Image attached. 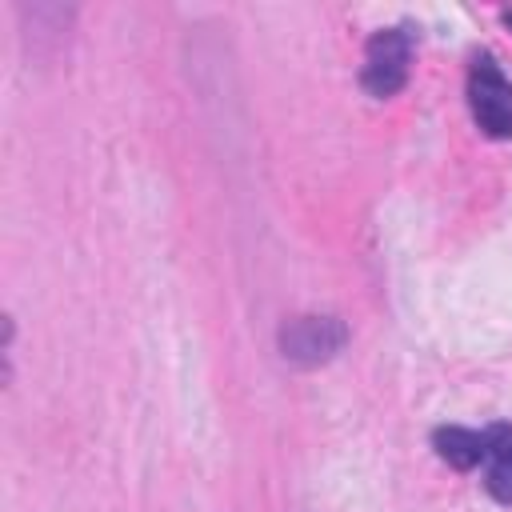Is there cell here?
Returning a JSON list of instances; mask_svg holds the SVG:
<instances>
[{"instance_id":"obj_6","label":"cell","mask_w":512,"mask_h":512,"mask_svg":"<svg viewBox=\"0 0 512 512\" xmlns=\"http://www.w3.org/2000/svg\"><path fill=\"white\" fill-rule=\"evenodd\" d=\"M504 24H508V28H512V8H508V12H504Z\"/></svg>"},{"instance_id":"obj_3","label":"cell","mask_w":512,"mask_h":512,"mask_svg":"<svg viewBox=\"0 0 512 512\" xmlns=\"http://www.w3.org/2000/svg\"><path fill=\"white\" fill-rule=\"evenodd\" d=\"M344 340H348V332L336 316H296L280 328V352H284V360H292L300 368L328 364L344 348Z\"/></svg>"},{"instance_id":"obj_1","label":"cell","mask_w":512,"mask_h":512,"mask_svg":"<svg viewBox=\"0 0 512 512\" xmlns=\"http://www.w3.org/2000/svg\"><path fill=\"white\" fill-rule=\"evenodd\" d=\"M468 108L484 136L492 140L512 136V80L492 56H476L468 68Z\"/></svg>"},{"instance_id":"obj_5","label":"cell","mask_w":512,"mask_h":512,"mask_svg":"<svg viewBox=\"0 0 512 512\" xmlns=\"http://www.w3.org/2000/svg\"><path fill=\"white\" fill-rule=\"evenodd\" d=\"M432 448L444 464L468 472L484 460V432H472V428H460V424H444L432 432Z\"/></svg>"},{"instance_id":"obj_2","label":"cell","mask_w":512,"mask_h":512,"mask_svg":"<svg viewBox=\"0 0 512 512\" xmlns=\"http://www.w3.org/2000/svg\"><path fill=\"white\" fill-rule=\"evenodd\" d=\"M408 60H412V40L404 28H380L368 48H364V68H360V84L368 96L384 100L396 96L408 80Z\"/></svg>"},{"instance_id":"obj_4","label":"cell","mask_w":512,"mask_h":512,"mask_svg":"<svg viewBox=\"0 0 512 512\" xmlns=\"http://www.w3.org/2000/svg\"><path fill=\"white\" fill-rule=\"evenodd\" d=\"M484 464V488L500 504H512V424H492L484 432Z\"/></svg>"}]
</instances>
